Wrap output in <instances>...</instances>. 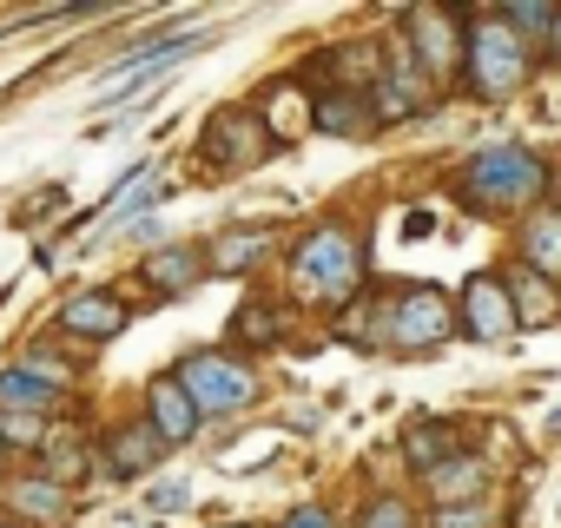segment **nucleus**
Segmentation results:
<instances>
[{"label":"nucleus","mask_w":561,"mask_h":528,"mask_svg":"<svg viewBox=\"0 0 561 528\" xmlns=\"http://www.w3.org/2000/svg\"><path fill=\"white\" fill-rule=\"evenodd\" d=\"M522 244H528V272H541V278H561V211H535Z\"/></svg>","instance_id":"obj_19"},{"label":"nucleus","mask_w":561,"mask_h":528,"mask_svg":"<svg viewBox=\"0 0 561 528\" xmlns=\"http://www.w3.org/2000/svg\"><path fill=\"white\" fill-rule=\"evenodd\" d=\"M430 528H495V515H489L482 502H462V508H436Z\"/></svg>","instance_id":"obj_27"},{"label":"nucleus","mask_w":561,"mask_h":528,"mask_svg":"<svg viewBox=\"0 0 561 528\" xmlns=\"http://www.w3.org/2000/svg\"><path fill=\"white\" fill-rule=\"evenodd\" d=\"M60 403V390L47 377H34L27 364H14L8 377H0V410H21V416H47Z\"/></svg>","instance_id":"obj_17"},{"label":"nucleus","mask_w":561,"mask_h":528,"mask_svg":"<svg viewBox=\"0 0 561 528\" xmlns=\"http://www.w3.org/2000/svg\"><path fill=\"white\" fill-rule=\"evenodd\" d=\"M159 449H165V443H159V429L139 416V423L113 429V443H106V469H113V475H139V469H152V462H159Z\"/></svg>","instance_id":"obj_15"},{"label":"nucleus","mask_w":561,"mask_h":528,"mask_svg":"<svg viewBox=\"0 0 561 528\" xmlns=\"http://www.w3.org/2000/svg\"><path fill=\"white\" fill-rule=\"evenodd\" d=\"M0 462H8V443H0Z\"/></svg>","instance_id":"obj_31"},{"label":"nucleus","mask_w":561,"mask_h":528,"mask_svg":"<svg viewBox=\"0 0 561 528\" xmlns=\"http://www.w3.org/2000/svg\"><path fill=\"white\" fill-rule=\"evenodd\" d=\"M0 443H27V449H47V423L41 416H21V410H0Z\"/></svg>","instance_id":"obj_23"},{"label":"nucleus","mask_w":561,"mask_h":528,"mask_svg":"<svg viewBox=\"0 0 561 528\" xmlns=\"http://www.w3.org/2000/svg\"><path fill=\"white\" fill-rule=\"evenodd\" d=\"M311 126H318V133H337V139H357V133L377 126V106H370V93H357V87H331V93L311 106Z\"/></svg>","instance_id":"obj_11"},{"label":"nucleus","mask_w":561,"mask_h":528,"mask_svg":"<svg viewBox=\"0 0 561 528\" xmlns=\"http://www.w3.org/2000/svg\"><path fill=\"white\" fill-rule=\"evenodd\" d=\"M231 337H244V344H264V337H277V318H271V305H244V311L231 318Z\"/></svg>","instance_id":"obj_25"},{"label":"nucleus","mask_w":561,"mask_h":528,"mask_svg":"<svg viewBox=\"0 0 561 528\" xmlns=\"http://www.w3.org/2000/svg\"><path fill=\"white\" fill-rule=\"evenodd\" d=\"M198 47H205L198 34H165V41H146V47H133V54H119V60H113L106 73H113V80H133V73L146 80V73H159V67H172V60H185V54H198Z\"/></svg>","instance_id":"obj_14"},{"label":"nucleus","mask_w":561,"mask_h":528,"mask_svg":"<svg viewBox=\"0 0 561 528\" xmlns=\"http://www.w3.org/2000/svg\"><path fill=\"white\" fill-rule=\"evenodd\" d=\"M60 331H73V337H87V344H106V337L126 331V305L106 298V291H80V298H67Z\"/></svg>","instance_id":"obj_10"},{"label":"nucleus","mask_w":561,"mask_h":528,"mask_svg":"<svg viewBox=\"0 0 561 528\" xmlns=\"http://www.w3.org/2000/svg\"><path fill=\"white\" fill-rule=\"evenodd\" d=\"M522 318H515V298H508V285L502 278H469L462 285V331L476 337V344H502L508 331H515Z\"/></svg>","instance_id":"obj_8"},{"label":"nucleus","mask_w":561,"mask_h":528,"mask_svg":"<svg viewBox=\"0 0 561 528\" xmlns=\"http://www.w3.org/2000/svg\"><path fill=\"white\" fill-rule=\"evenodd\" d=\"M423 231H436V218H430V211H410V218H403V238H423Z\"/></svg>","instance_id":"obj_29"},{"label":"nucleus","mask_w":561,"mask_h":528,"mask_svg":"<svg viewBox=\"0 0 561 528\" xmlns=\"http://www.w3.org/2000/svg\"><path fill=\"white\" fill-rule=\"evenodd\" d=\"M277 528H337V521H331V508H318V502H305V508H291L285 521H277Z\"/></svg>","instance_id":"obj_28"},{"label":"nucleus","mask_w":561,"mask_h":528,"mask_svg":"<svg viewBox=\"0 0 561 528\" xmlns=\"http://www.w3.org/2000/svg\"><path fill=\"white\" fill-rule=\"evenodd\" d=\"M185 390H192V403L205 410V416H225V410H244L251 403V370L238 364V357H218V351H198V357H185L179 370H172Z\"/></svg>","instance_id":"obj_4"},{"label":"nucleus","mask_w":561,"mask_h":528,"mask_svg":"<svg viewBox=\"0 0 561 528\" xmlns=\"http://www.w3.org/2000/svg\"><path fill=\"white\" fill-rule=\"evenodd\" d=\"M548 54L561 60V14H554V34H548Z\"/></svg>","instance_id":"obj_30"},{"label":"nucleus","mask_w":561,"mask_h":528,"mask_svg":"<svg viewBox=\"0 0 561 528\" xmlns=\"http://www.w3.org/2000/svg\"><path fill=\"white\" fill-rule=\"evenodd\" d=\"M80 462H87V456H80V443H73V436H47V475H54L60 489L80 475Z\"/></svg>","instance_id":"obj_24"},{"label":"nucleus","mask_w":561,"mask_h":528,"mask_svg":"<svg viewBox=\"0 0 561 528\" xmlns=\"http://www.w3.org/2000/svg\"><path fill=\"white\" fill-rule=\"evenodd\" d=\"M456 337V311L443 305V291L416 285L390 305V344L397 351H430V344H449Z\"/></svg>","instance_id":"obj_6"},{"label":"nucleus","mask_w":561,"mask_h":528,"mask_svg":"<svg viewBox=\"0 0 561 528\" xmlns=\"http://www.w3.org/2000/svg\"><path fill=\"white\" fill-rule=\"evenodd\" d=\"M14 508L34 515V521H54V515L67 508V489H60L54 475H27V482H14Z\"/></svg>","instance_id":"obj_20"},{"label":"nucleus","mask_w":561,"mask_h":528,"mask_svg":"<svg viewBox=\"0 0 561 528\" xmlns=\"http://www.w3.org/2000/svg\"><path fill=\"white\" fill-rule=\"evenodd\" d=\"M277 139H271V126L257 119V113H218L211 126H205V139H198V152L218 165V172H238V165H257L264 152H271Z\"/></svg>","instance_id":"obj_7"},{"label":"nucleus","mask_w":561,"mask_h":528,"mask_svg":"<svg viewBox=\"0 0 561 528\" xmlns=\"http://www.w3.org/2000/svg\"><path fill=\"white\" fill-rule=\"evenodd\" d=\"M456 456H462V443H456L449 423H410V429H403V462H410L416 475H436V469L456 462Z\"/></svg>","instance_id":"obj_13"},{"label":"nucleus","mask_w":561,"mask_h":528,"mask_svg":"<svg viewBox=\"0 0 561 528\" xmlns=\"http://www.w3.org/2000/svg\"><path fill=\"white\" fill-rule=\"evenodd\" d=\"M146 423H152L159 443L172 449V443H192V436H198L205 410L192 403V390H185L179 377H152V383H146Z\"/></svg>","instance_id":"obj_9"},{"label":"nucleus","mask_w":561,"mask_h":528,"mask_svg":"<svg viewBox=\"0 0 561 528\" xmlns=\"http://www.w3.org/2000/svg\"><path fill=\"white\" fill-rule=\"evenodd\" d=\"M508 298H515V318H522V324H554V318H561V291H554L541 272H515V278H508Z\"/></svg>","instance_id":"obj_18"},{"label":"nucleus","mask_w":561,"mask_h":528,"mask_svg":"<svg viewBox=\"0 0 561 528\" xmlns=\"http://www.w3.org/2000/svg\"><path fill=\"white\" fill-rule=\"evenodd\" d=\"M430 482V495L443 502V508H462V502H482V489H489V462L482 456H456V462H443L436 475H423Z\"/></svg>","instance_id":"obj_12"},{"label":"nucleus","mask_w":561,"mask_h":528,"mask_svg":"<svg viewBox=\"0 0 561 528\" xmlns=\"http://www.w3.org/2000/svg\"><path fill=\"white\" fill-rule=\"evenodd\" d=\"M522 80H528V41H522L502 14L476 21V27H469V87H476L482 100H502V93H515Z\"/></svg>","instance_id":"obj_2"},{"label":"nucleus","mask_w":561,"mask_h":528,"mask_svg":"<svg viewBox=\"0 0 561 528\" xmlns=\"http://www.w3.org/2000/svg\"><path fill=\"white\" fill-rule=\"evenodd\" d=\"M298 285L311 291V298H344L357 278H364V257H357V238L344 231V225H324V231H311L305 244H298Z\"/></svg>","instance_id":"obj_3"},{"label":"nucleus","mask_w":561,"mask_h":528,"mask_svg":"<svg viewBox=\"0 0 561 528\" xmlns=\"http://www.w3.org/2000/svg\"><path fill=\"white\" fill-rule=\"evenodd\" d=\"M198 251H152V257H139V278L159 291V298H179V291H192L198 285Z\"/></svg>","instance_id":"obj_16"},{"label":"nucleus","mask_w":561,"mask_h":528,"mask_svg":"<svg viewBox=\"0 0 561 528\" xmlns=\"http://www.w3.org/2000/svg\"><path fill=\"white\" fill-rule=\"evenodd\" d=\"M554 14H561V8H548V0H535V8H502V21H508V27H515L528 47L554 34Z\"/></svg>","instance_id":"obj_22"},{"label":"nucleus","mask_w":561,"mask_h":528,"mask_svg":"<svg viewBox=\"0 0 561 528\" xmlns=\"http://www.w3.org/2000/svg\"><path fill=\"white\" fill-rule=\"evenodd\" d=\"M357 528H416V515H410V502H397V495H377L370 508H364V521Z\"/></svg>","instance_id":"obj_26"},{"label":"nucleus","mask_w":561,"mask_h":528,"mask_svg":"<svg viewBox=\"0 0 561 528\" xmlns=\"http://www.w3.org/2000/svg\"><path fill=\"white\" fill-rule=\"evenodd\" d=\"M541 179H548L541 159L522 152V146H482L462 165V192L476 198V211H515L541 192Z\"/></svg>","instance_id":"obj_1"},{"label":"nucleus","mask_w":561,"mask_h":528,"mask_svg":"<svg viewBox=\"0 0 561 528\" xmlns=\"http://www.w3.org/2000/svg\"><path fill=\"white\" fill-rule=\"evenodd\" d=\"M403 27H410V60L430 80H449V67L469 54V34H462V14L456 8H410Z\"/></svg>","instance_id":"obj_5"},{"label":"nucleus","mask_w":561,"mask_h":528,"mask_svg":"<svg viewBox=\"0 0 561 528\" xmlns=\"http://www.w3.org/2000/svg\"><path fill=\"white\" fill-rule=\"evenodd\" d=\"M257 251H271V231H231V238L211 244V264H218V272H244Z\"/></svg>","instance_id":"obj_21"}]
</instances>
